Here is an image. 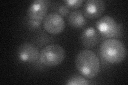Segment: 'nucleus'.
<instances>
[{"mask_svg":"<svg viewBox=\"0 0 128 85\" xmlns=\"http://www.w3.org/2000/svg\"><path fill=\"white\" fill-rule=\"evenodd\" d=\"M78 70L88 79H92L98 75L100 71L99 60L94 53L90 50L80 51L75 60Z\"/></svg>","mask_w":128,"mask_h":85,"instance_id":"f257e3e1","label":"nucleus"},{"mask_svg":"<svg viewBox=\"0 0 128 85\" xmlns=\"http://www.w3.org/2000/svg\"><path fill=\"white\" fill-rule=\"evenodd\" d=\"M100 52L103 59L111 64H118L125 59L126 50L120 40L107 39L101 44Z\"/></svg>","mask_w":128,"mask_h":85,"instance_id":"f03ea898","label":"nucleus"},{"mask_svg":"<svg viewBox=\"0 0 128 85\" xmlns=\"http://www.w3.org/2000/svg\"><path fill=\"white\" fill-rule=\"evenodd\" d=\"M65 58V51L59 44H50L45 47L40 53V61L44 65L54 67L61 64Z\"/></svg>","mask_w":128,"mask_h":85,"instance_id":"7ed1b4c3","label":"nucleus"},{"mask_svg":"<svg viewBox=\"0 0 128 85\" xmlns=\"http://www.w3.org/2000/svg\"><path fill=\"white\" fill-rule=\"evenodd\" d=\"M99 34L104 38L118 37L121 32V27L115 19L110 15H104L96 23Z\"/></svg>","mask_w":128,"mask_h":85,"instance_id":"20e7f679","label":"nucleus"},{"mask_svg":"<svg viewBox=\"0 0 128 85\" xmlns=\"http://www.w3.org/2000/svg\"><path fill=\"white\" fill-rule=\"evenodd\" d=\"M65 22L62 16L57 13L46 15L43 20V27L46 31L52 35H57L64 30Z\"/></svg>","mask_w":128,"mask_h":85,"instance_id":"39448f33","label":"nucleus"},{"mask_svg":"<svg viewBox=\"0 0 128 85\" xmlns=\"http://www.w3.org/2000/svg\"><path fill=\"white\" fill-rule=\"evenodd\" d=\"M49 5V1L46 0H36L33 1L27 10V16L29 20L42 21L46 17Z\"/></svg>","mask_w":128,"mask_h":85,"instance_id":"423d86ee","label":"nucleus"},{"mask_svg":"<svg viewBox=\"0 0 128 85\" xmlns=\"http://www.w3.org/2000/svg\"><path fill=\"white\" fill-rule=\"evenodd\" d=\"M17 54L19 59L22 61L27 63L34 62L40 57L38 48L30 43L22 44L18 48Z\"/></svg>","mask_w":128,"mask_h":85,"instance_id":"0eeeda50","label":"nucleus"},{"mask_svg":"<svg viewBox=\"0 0 128 85\" xmlns=\"http://www.w3.org/2000/svg\"><path fill=\"white\" fill-rule=\"evenodd\" d=\"M105 10V4L101 0H89L83 7V14L88 18L96 19L100 17Z\"/></svg>","mask_w":128,"mask_h":85,"instance_id":"6e6552de","label":"nucleus"},{"mask_svg":"<svg viewBox=\"0 0 128 85\" xmlns=\"http://www.w3.org/2000/svg\"><path fill=\"white\" fill-rule=\"evenodd\" d=\"M81 40L84 46L88 48L96 47L99 41V35L97 30L93 27H88L83 30Z\"/></svg>","mask_w":128,"mask_h":85,"instance_id":"1a4fd4ad","label":"nucleus"},{"mask_svg":"<svg viewBox=\"0 0 128 85\" xmlns=\"http://www.w3.org/2000/svg\"><path fill=\"white\" fill-rule=\"evenodd\" d=\"M68 21L71 26L80 28L86 25V20L84 15L80 10L72 11L69 14Z\"/></svg>","mask_w":128,"mask_h":85,"instance_id":"9d476101","label":"nucleus"},{"mask_svg":"<svg viewBox=\"0 0 128 85\" xmlns=\"http://www.w3.org/2000/svg\"><path fill=\"white\" fill-rule=\"evenodd\" d=\"M89 84L88 80L81 76H75L67 80L66 85H87Z\"/></svg>","mask_w":128,"mask_h":85,"instance_id":"9b49d317","label":"nucleus"},{"mask_svg":"<svg viewBox=\"0 0 128 85\" xmlns=\"http://www.w3.org/2000/svg\"><path fill=\"white\" fill-rule=\"evenodd\" d=\"M83 2V0H67L64 1L66 5L73 9H78L82 5Z\"/></svg>","mask_w":128,"mask_h":85,"instance_id":"f8f14e48","label":"nucleus"},{"mask_svg":"<svg viewBox=\"0 0 128 85\" xmlns=\"http://www.w3.org/2000/svg\"><path fill=\"white\" fill-rule=\"evenodd\" d=\"M58 11L61 16H67L70 13V8L66 5H62L58 7Z\"/></svg>","mask_w":128,"mask_h":85,"instance_id":"ddd939ff","label":"nucleus"},{"mask_svg":"<svg viewBox=\"0 0 128 85\" xmlns=\"http://www.w3.org/2000/svg\"><path fill=\"white\" fill-rule=\"evenodd\" d=\"M42 21H33V20H29V23L30 25L33 27V28H38L40 25H41Z\"/></svg>","mask_w":128,"mask_h":85,"instance_id":"4468645a","label":"nucleus"}]
</instances>
